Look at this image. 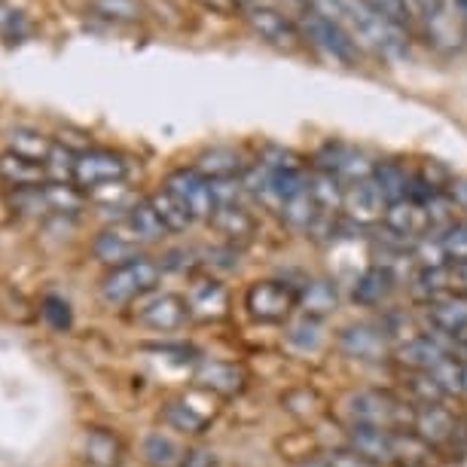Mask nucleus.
Returning a JSON list of instances; mask_svg holds the SVG:
<instances>
[{
    "mask_svg": "<svg viewBox=\"0 0 467 467\" xmlns=\"http://www.w3.org/2000/svg\"><path fill=\"white\" fill-rule=\"evenodd\" d=\"M412 403L388 388H360L342 400L346 428H382V431H410L412 428Z\"/></svg>",
    "mask_w": 467,
    "mask_h": 467,
    "instance_id": "1",
    "label": "nucleus"
},
{
    "mask_svg": "<svg viewBox=\"0 0 467 467\" xmlns=\"http://www.w3.org/2000/svg\"><path fill=\"white\" fill-rule=\"evenodd\" d=\"M160 281H162V266L140 254L135 260L108 269V275L99 285V296L104 306H131L140 303L150 294H156Z\"/></svg>",
    "mask_w": 467,
    "mask_h": 467,
    "instance_id": "2",
    "label": "nucleus"
},
{
    "mask_svg": "<svg viewBox=\"0 0 467 467\" xmlns=\"http://www.w3.org/2000/svg\"><path fill=\"white\" fill-rule=\"evenodd\" d=\"M129 178V162L126 156L113 153V150H80L74 153V169H70V183H74L80 192H101L113 187V183H122Z\"/></svg>",
    "mask_w": 467,
    "mask_h": 467,
    "instance_id": "3",
    "label": "nucleus"
},
{
    "mask_svg": "<svg viewBox=\"0 0 467 467\" xmlns=\"http://www.w3.org/2000/svg\"><path fill=\"white\" fill-rule=\"evenodd\" d=\"M299 308V290L287 281L263 278L244 290V312L260 324H285Z\"/></svg>",
    "mask_w": 467,
    "mask_h": 467,
    "instance_id": "4",
    "label": "nucleus"
},
{
    "mask_svg": "<svg viewBox=\"0 0 467 467\" xmlns=\"http://www.w3.org/2000/svg\"><path fill=\"white\" fill-rule=\"evenodd\" d=\"M162 187L181 202V208L187 211L192 223H196V220H208L211 223V217H214V211L220 205L214 181H208L205 174H199L196 169H178L165 178Z\"/></svg>",
    "mask_w": 467,
    "mask_h": 467,
    "instance_id": "5",
    "label": "nucleus"
},
{
    "mask_svg": "<svg viewBox=\"0 0 467 467\" xmlns=\"http://www.w3.org/2000/svg\"><path fill=\"white\" fill-rule=\"evenodd\" d=\"M299 34H303V40L318 47L324 56H330L333 61H342V65H355L358 61L355 37L346 31V25L327 19V16H321L315 10H303V16H299Z\"/></svg>",
    "mask_w": 467,
    "mask_h": 467,
    "instance_id": "6",
    "label": "nucleus"
},
{
    "mask_svg": "<svg viewBox=\"0 0 467 467\" xmlns=\"http://www.w3.org/2000/svg\"><path fill=\"white\" fill-rule=\"evenodd\" d=\"M412 434H416L428 449H449L462 437L464 421L455 416L446 403H421L412 410Z\"/></svg>",
    "mask_w": 467,
    "mask_h": 467,
    "instance_id": "7",
    "label": "nucleus"
},
{
    "mask_svg": "<svg viewBox=\"0 0 467 467\" xmlns=\"http://www.w3.org/2000/svg\"><path fill=\"white\" fill-rule=\"evenodd\" d=\"M315 169L333 174L342 187H348V183L373 178L376 162H369L364 150H358L355 144H346V140H327V144L315 153Z\"/></svg>",
    "mask_w": 467,
    "mask_h": 467,
    "instance_id": "8",
    "label": "nucleus"
},
{
    "mask_svg": "<svg viewBox=\"0 0 467 467\" xmlns=\"http://www.w3.org/2000/svg\"><path fill=\"white\" fill-rule=\"evenodd\" d=\"M244 385H248V373L235 360H217V358L196 360L192 388H199V391H208L214 398H235V394L244 391Z\"/></svg>",
    "mask_w": 467,
    "mask_h": 467,
    "instance_id": "9",
    "label": "nucleus"
},
{
    "mask_svg": "<svg viewBox=\"0 0 467 467\" xmlns=\"http://www.w3.org/2000/svg\"><path fill=\"white\" fill-rule=\"evenodd\" d=\"M135 318H138V324H144V327H150V330H160V333L181 330L183 324L190 321L187 296H181V294H150V296L140 299Z\"/></svg>",
    "mask_w": 467,
    "mask_h": 467,
    "instance_id": "10",
    "label": "nucleus"
},
{
    "mask_svg": "<svg viewBox=\"0 0 467 467\" xmlns=\"http://www.w3.org/2000/svg\"><path fill=\"white\" fill-rule=\"evenodd\" d=\"M140 244H147L140 235L131 229V223L126 217H119L117 223H110V226H104L99 235H95V242H92V254H95V260H101V263H108V266H119V263H129V260H135L140 257Z\"/></svg>",
    "mask_w": 467,
    "mask_h": 467,
    "instance_id": "11",
    "label": "nucleus"
},
{
    "mask_svg": "<svg viewBox=\"0 0 467 467\" xmlns=\"http://www.w3.org/2000/svg\"><path fill=\"white\" fill-rule=\"evenodd\" d=\"M385 211H388V202L382 192H379L373 178L348 183L346 187V196H342V214H346L348 223H355V226H376L379 223L382 226Z\"/></svg>",
    "mask_w": 467,
    "mask_h": 467,
    "instance_id": "12",
    "label": "nucleus"
},
{
    "mask_svg": "<svg viewBox=\"0 0 467 467\" xmlns=\"http://www.w3.org/2000/svg\"><path fill=\"white\" fill-rule=\"evenodd\" d=\"M244 19H248L254 34H260V40H266V43H272V47H278V49L294 52V49H299V43H303L299 25H294L287 16H281L278 10H272V6L254 4V6L244 10Z\"/></svg>",
    "mask_w": 467,
    "mask_h": 467,
    "instance_id": "13",
    "label": "nucleus"
},
{
    "mask_svg": "<svg viewBox=\"0 0 467 467\" xmlns=\"http://www.w3.org/2000/svg\"><path fill=\"white\" fill-rule=\"evenodd\" d=\"M187 306H190V318L220 321L229 315V290L217 278L199 275L192 278V285L187 290Z\"/></svg>",
    "mask_w": 467,
    "mask_h": 467,
    "instance_id": "14",
    "label": "nucleus"
},
{
    "mask_svg": "<svg viewBox=\"0 0 467 467\" xmlns=\"http://www.w3.org/2000/svg\"><path fill=\"white\" fill-rule=\"evenodd\" d=\"M421 315L431 330L443 339H452L467 330V296H431L421 303Z\"/></svg>",
    "mask_w": 467,
    "mask_h": 467,
    "instance_id": "15",
    "label": "nucleus"
},
{
    "mask_svg": "<svg viewBox=\"0 0 467 467\" xmlns=\"http://www.w3.org/2000/svg\"><path fill=\"white\" fill-rule=\"evenodd\" d=\"M419 290L431 296H467V260L443 263V266H425L416 275Z\"/></svg>",
    "mask_w": 467,
    "mask_h": 467,
    "instance_id": "16",
    "label": "nucleus"
},
{
    "mask_svg": "<svg viewBox=\"0 0 467 467\" xmlns=\"http://www.w3.org/2000/svg\"><path fill=\"white\" fill-rule=\"evenodd\" d=\"M217 416V410H202L196 407L187 394H181V398H171V400H165L162 403V410H160V419H162V425H169L171 431H178V434H202L211 421H214Z\"/></svg>",
    "mask_w": 467,
    "mask_h": 467,
    "instance_id": "17",
    "label": "nucleus"
},
{
    "mask_svg": "<svg viewBox=\"0 0 467 467\" xmlns=\"http://www.w3.org/2000/svg\"><path fill=\"white\" fill-rule=\"evenodd\" d=\"M83 458L92 467H122L126 464V443L110 428H86Z\"/></svg>",
    "mask_w": 467,
    "mask_h": 467,
    "instance_id": "18",
    "label": "nucleus"
},
{
    "mask_svg": "<svg viewBox=\"0 0 467 467\" xmlns=\"http://www.w3.org/2000/svg\"><path fill=\"white\" fill-rule=\"evenodd\" d=\"M0 178L10 183L13 190H28V187H43V183H52L47 162L31 160V156L16 153V150H6V153L0 156Z\"/></svg>",
    "mask_w": 467,
    "mask_h": 467,
    "instance_id": "19",
    "label": "nucleus"
},
{
    "mask_svg": "<svg viewBox=\"0 0 467 467\" xmlns=\"http://www.w3.org/2000/svg\"><path fill=\"white\" fill-rule=\"evenodd\" d=\"M394 285H398V275H394L388 266H382V263H373V266H367L355 278L351 299H355L358 306H364V308H376L394 294Z\"/></svg>",
    "mask_w": 467,
    "mask_h": 467,
    "instance_id": "20",
    "label": "nucleus"
},
{
    "mask_svg": "<svg viewBox=\"0 0 467 467\" xmlns=\"http://www.w3.org/2000/svg\"><path fill=\"white\" fill-rule=\"evenodd\" d=\"M192 169H196L199 174H205L208 181L214 183H229L248 171V165L242 162V153L233 147H211L205 150V153L199 156L196 162H192Z\"/></svg>",
    "mask_w": 467,
    "mask_h": 467,
    "instance_id": "21",
    "label": "nucleus"
},
{
    "mask_svg": "<svg viewBox=\"0 0 467 467\" xmlns=\"http://www.w3.org/2000/svg\"><path fill=\"white\" fill-rule=\"evenodd\" d=\"M337 342L348 358L376 360L385 351V330H376L369 324H348L337 333Z\"/></svg>",
    "mask_w": 467,
    "mask_h": 467,
    "instance_id": "22",
    "label": "nucleus"
},
{
    "mask_svg": "<svg viewBox=\"0 0 467 467\" xmlns=\"http://www.w3.org/2000/svg\"><path fill=\"white\" fill-rule=\"evenodd\" d=\"M211 226L217 229L220 235H226L229 242H248L254 233H257V220H254L251 211H244L242 205H235L233 199H223L211 217Z\"/></svg>",
    "mask_w": 467,
    "mask_h": 467,
    "instance_id": "23",
    "label": "nucleus"
},
{
    "mask_svg": "<svg viewBox=\"0 0 467 467\" xmlns=\"http://www.w3.org/2000/svg\"><path fill=\"white\" fill-rule=\"evenodd\" d=\"M281 410L296 421H315L327 412V398L312 385H296L281 394Z\"/></svg>",
    "mask_w": 467,
    "mask_h": 467,
    "instance_id": "24",
    "label": "nucleus"
},
{
    "mask_svg": "<svg viewBox=\"0 0 467 467\" xmlns=\"http://www.w3.org/2000/svg\"><path fill=\"white\" fill-rule=\"evenodd\" d=\"M373 183L379 187V192L385 196L388 205H394V202H403V199L410 196L412 171L407 169V162H400V160L376 162V169H373Z\"/></svg>",
    "mask_w": 467,
    "mask_h": 467,
    "instance_id": "25",
    "label": "nucleus"
},
{
    "mask_svg": "<svg viewBox=\"0 0 467 467\" xmlns=\"http://www.w3.org/2000/svg\"><path fill=\"white\" fill-rule=\"evenodd\" d=\"M337 285L327 278H318L312 281L308 287L299 290V312L306 315V318H327L330 312H337Z\"/></svg>",
    "mask_w": 467,
    "mask_h": 467,
    "instance_id": "26",
    "label": "nucleus"
},
{
    "mask_svg": "<svg viewBox=\"0 0 467 467\" xmlns=\"http://www.w3.org/2000/svg\"><path fill=\"white\" fill-rule=\"evenodd\" d=\"M140 455L150 467H181L183 458H187V449H183L178 440L162 434V431H153V434L144 437L140 443Z\"/></svg>",
    "mask_w": 467,
    "mask_h": 467,
    "instance_id": "27",
    "label": "nucleus"
},
{
    "mask_svg": "<svg viewBox=\"0 0 467 467\" xmlns=\"http://www.w3.org/2000/svg\"><path fill=\"white\" fill-rule=\"evenodd\" d=\"M400 382H403V398H407L412 407H421V403H449V394L443 391V385H440L431 373H412V369H403Z\"/></svg>",
    "mask_w": 467,
    "mask_h": 467,
    "instance_id": "28",
    "label": "nucleus"
},
{
    "mask_svg": "<svg viewBox=\"0 0 467 467\" xmlns=\"http://www.w3.org/2000/svg\"><path fill=\"white\" fill-rule=\"evenodd\" d=\"M308 192H312V199L318 202V208L324 214H337L342 211V196H346V187L333 178L327 171H308Z\"/></svg>",
    "mask_w": 467,
    "mask_h": 467,
    "instance_id": "29",
    "label": "nucleus"
},
{
    "mask_svg": "<svg viewBox=\"0 0 467 467\" xmlns=\"http://www.w3.org/2000/svg\"><path fill=\"white\" fill-rule=\"evenodd\" d=\"M147 202L153 205V211H156V217L162 220V226L169 229V233H187V229L192 226V220H190V214L187 211L181 208V202L171 196L169 190L165 187H160L156 192H150L147 196Z\"/></svg>",
    "mask_w": 467,
    "mask_h": 467,
    "instance_id": "30",
    "label": "nucleus"
},
{
    "mask_svg": "<svg viewBox=\"0 0 467 467\" xmlns=\"http://www.w3.org/2000/svg\"><path fill=\"white\" fill-rule=\"evenodd\" d=\"M40 315L47 318V324H49L52 330H70V324H74V312H70V303H67V299L56 296V294L43 296Z\"/></svg>",
    "mask_w": 467,
    "mask_h": 467,
    "instance_id": "31",
    "label": "nucleus"
},
{
    "mask_svg": "<svg viewBox=\"0 0 467 467\" xmlns=\"http://www.w3.org/2000/svg\"><path fill=\"white\" fill-rule=\"evenodd\" d=\"M364 4H367L376 16H382L385 22L398 25V28H407L410 19H412L410 0H364Z\"/></svg>",
    "mask_w": 467,
    "mask_h": 467,
    "instance_id": "32",
    "label": "nucleus"
},
{
    "mask_svg": "<svg viewBox=\"0 0 467 467\" xmlns=\"http://www.w3.org/2000/svg\"><path fill=\"white\" fill-rule=\"evenodd\" d=\"M294 346H299L303 351H315L321 346V321L318 318H299L294 327H290V337H287Z\"/></svg>",
    "mask_w": 467,
    "mask_h": 467,
    "instance_id": "33",
    "label": "nucleus"
},
{
    "mask_svg": "<svg viewBox=\"0 0 467 467\" xmlns=\"http://www.w3.org/2000/svg\"><path fill=\"white\" fill-rule=\"evenodd\" d=\"M95 10L108 19L117 22H135L140 19V4L138 0H95Z\"/></svg>",
    "mask_w": 467,
    "mask_h": 467,
    "instance_id": "34",
    "label": "nucleus"
},
{
    "mask_svg": "<svg viewBox=\"0 0 467 467\" xmlns=\"http://www.w3.org/2000/svg\"><path fill=\"white\" fill-rule=\"evenodd\" d=\"M348 4L351 0H306V10H315V13L327 16V19L342 25L348 16Z\"/></svg>",
    "mask_w": 467,
    "mask_h": 467,
    "instance_id": "35",
    "label": "nucleus"
},
{
    "mask_svg": "<svg viewBox=\"0 0 467 467\" xmlns=\"http://www.w3.org/2000/svg\"><path fill=\"white\" fill-rule=\"evenodd\" d=\"M181 467H217V462L205 449H187V458H183Z\"/></svg>",
    "mask_w": 467,
    "mask_h": 467,
    "instance_id": "36",
    "label": "nucleus"
},
{
    "mask_svg": "<svg viewBox=\"0 0 467 467\" xmlns=\"http://www.w3.org/2000/svg\"><path fill=\"white\" fill-rule=\"evenodd\" d=\"M199 4L208 6V10H214V13H233L239 0H199Z\"/></svg>",
    "mask_w": 467,
    "mask_h": 467,
    "instance_id": "37",
    "label": "nucleus"
},
{
    "mask_svg": "<svg viewBox=\"0 0 467 467\" xmlns=\"http://www.w3.org/2000/svg\"><path fill=\"white\" fill-rule=\"evenodd\" d=\"M398 467H431V462H416V464H398Z\"/></svg>",
    "mask_w": 467,
    "mask_h": 467,
    "instance_id": "38",
    "label": "nucleus"
}]
</instances>
